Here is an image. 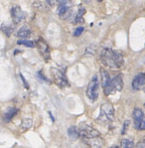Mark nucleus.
Instances as JSON below:
<instances>
[{"label":"nucleus","mask_w":145,"mask_h":148,"mask_svg":"<svg viewBox=\"0 0 145 148\" xmlns=\"http://www.w3.org/2000/svg\"><path fill=\"white\" fill-rule=\"evenodd\" d=\"M101 61L105 67L113 70L120 69L123 66L124 60L120 52L114 51L109 48H105L101 53Z\"/></svg>","instance_id":"obj_1"},{"label":"nucleus","mask_w":145,"mask_h":148,"mask_svg":"<svg viewBox=\"0 0 145 148\" xmlns=\"http://www.w3.org/2000/svg\"><path fill=\"white\" fill-rule=\"evenodd\" d=\"M144 108H145V102H144Z\"/></svg>","instance_id":"obj_29"},{"label":"nucleus","mask_w":145,"mask_h":148,"mask_svg":"<svg viewBox=\"0 0 145 148\" xmlns=\"http://www.w3.org/2000/svg\"><path fill=\"white\" fill-rule=\"evenodd\" d=\"M36 46H37L38 51H39L41 56L43 57V59L45 61H47V62L50 61V59H51V51H50V47L47 44L46 41L40 37L36 42Z\"/></svg>","instance_id":"obj_7"},{"label":"nucleus","mask_w":145,"mask_h":148,"mask_svg":"<svg viewBox=\"0 0 145 148\" xmlns=\"http://www.w3.org/2000/svg\"><path fill=\"white\" fill-rule=\"evenodd\" d=\"M83 27H81V26L78 27L74 32V36L75 37H79V36H81V34H83Z\"/></svg>","instance_id":"obj_20"},{"label":"nucleus","mask_w":145,"mask_h":148,"mask_svg":"<svg viewBox=\"0 0 145 148\" xmlns=\"http://www.w3.org/2000/svg\"><path fill=\"white\" fill-rule=\"evenodd\" d=\"M85 13V9L83 7V6H80L79 7V11H78V14L76 15V17H75V22L76 23H83V14Z\"/></svg>","instance_id":"obj_15"},{"label":"nucleus","mask_w":145,"mask_h":148,"mask_svg":"<svg viewBox=\"0 0 145 148\" xmlns=\"http://www.w3.org/2000/svg\"><path fill=\"white\" fill-rule=\"evenodd\" d=\"M109 148H119L118 146H111V147H109Z\"/></svg>","instance_id":"obj_27"},{"label":"nucleus","mask_w":145,"mask_h":148,"mask_svg":"<svg viewBox=\"0 0 145 148\" xmlns=\"http://www.w3.org/2000/svg\"><path fill=\"white\" fill-rule=\"evenodd\" d=\"M101 86H103V88H105L107 86L108 84L110 83L111 78H110V76H109V74H108L107 71L105 70L103 68H101Z\"/></svg>","instance_id":"obj_13"},{"label":"nucleus","mask_w":145,"mask_h":148,"mask_svg":"<svg viewBox=\"0 0 145 148\" xmlns=\"http://www.w3.org/2000/svg\"><path fill=\"white\" fill-rule=\"evenodd\" d=\"M135 148H145V138L137 142L136 145H135Z\"/></svg>","instance_id":"obj_23"},{"label":"nucleus","mask_w":145,"mask_h":148,"mask_svg":"<svg viewBox=\"0 0 145 148\" xmlns=\"http://www.w3.org/2000/svg\"><path fill=\"white\" fill-rule=\"evenodd\" d=\"M134 146V142H133L131 139H123L121 140L120 143V148H133Z\"/></svg>","instance_id":"obj_16"},{"label":"nucleus","mask_w":145,"mask_h":148,"mask_svg":"<svg viewBox=\"0 0 145 148\" xmlns=\"http://www.w3.org/2000/svg\"><path fill=\"white\" fill-rule=\"evenodd\" d=\"M83 142L87 144L88 148H101L103 145V139L101 138V136L87 138V139H83Z\"/></svg>","instance_id":"obj_10"},{"label":"nucleus","mask_w":145,"mask_h":148,"mask_svg":"<svg viewBox=\"0 0 145 148\" xmlns=\"http://www.w3.org/2000/svg\"><path fill=\"white\" fill-rule=\"evenodd\" d=\"M97 1H98V2H101V1H103V0H97Z\"/></svg>","instance_id":"obj_28"},{"label":"nucleus","mask_w":145,"mask_h":148,"mask_svg":"<svg viewBox=\"0 0 145 148\" xmlns=\"http://www.w3.org/2000/svg\"><path fill=\"white\" fill-rule=\"evenodd\" d=\"M18 44L19 45H23V46H26V47H29V48H33L35 46L33 41H30V40H19L18 41Z\"/></svg>","instance_id":"obj_19"},{"label":"nucleus","mask_w":145,"mask_h":148,"mask_svg":"<svg viewBox=\"0 0 145 148\" xmlns=\"http://www.w3.org/2000/svg\"><path fill=\"white\" fill-rule=\"evenodd\" d=\"M2 31H3V33L5 34L6 36H10L11 34L13 33V31H14V28H13L11 25H7V26H5V25H3L2 26Z\"/></svg>","instance_id":"obj_18"},{"label":"nucleus","mask_w":145,"mask_h":148,"mask_svg":"<svg viewBox=\"0 0 145 148\" xmlns=\"http://www.w3.org/2000/svg\"><path fill=\"white\" fill-rule=\"evenodd\" d=\"M122 88H123V79H122V75L119 74L113 77L107 86L103 88V90H105V95H109L116 92H120Z\"/></svg>","instance_id":"obj_3"},{"label":"nucleus","mask_w":145,"mask_h":148,"mask_svg":"<svg viewBox=\"0 0 145 148\" xmlns=\"http://www.w3.org/2000/svg\"><path fill=\"white\" fill-rule=\"evenodd\" d=\"M46 2L49 6H51V7H54L55 5H57L56 0H46Z\"/></svg>","instance_id":"obj_24"},{"label":"nucleus","mask_w":145,"mask_h":148,"mask_svg":"<svg viewBox=\"0 0 145 148\" xmlns=\"http://www.w3.org/2000/svg\"><path fill=\"white\" fill-rule=\"evenodd\" d=\"M96 52V47H94V45H90L89 48H87V50H85V54L88 55H94V53Z\"/></svg>","instance_id":"obj_22"},{"label":"nucleus","mask_w":145,"mask_h":148,"mask_svg":"<svg viewBox=\"0 0 145 148\" xmlns=\"http://www.w3.org/2000/svg\"><path fill=\"white\" fill-rule=\"evenodd\" d=\"M144 90H145V88H144Z\"/></svg>","instance_id":"obj_31"},{"label":"nucleus","mask_w":145,"mask_h":148,"mask_svg":"<svg viewBox=\"0 0 145 148\" xmlns=\"http://www.w3.org/2000/svg\"><path fill=\"white\" fill-rule=\"evenodd\" d=\"M30 35H31L30 29L26 26H23L22 28H20L19 30L17 31V34H16L17 37L21 38V39H26V38L30 37Z\"/></svg>","instance_id":"obj_14"},{"label":"nucleus","mask_w":145,"mask_h":148,"mask_svg":"<svg viewBox=\"0 0 145 148\" xmlns=\"http://www.w3.org/2000/svg\"><path fill=\"white\" fill-rule=\"evenodd\" d=\"M11 17L15 24H19L26 19V13L21 9L20 6H13L11 9Z\"/></svg>","instance_id":"obj_8"},{"label":"nucleus","mask_w":145,"mask_h":148,"mask_svg":"<svg viewBox=\"0 0 145 148\" xmlns=\"http://www.w3.org/2000/svg\"><path fill=\"white\" fill-rule=\"evenodd\" d=\"M129 123H130V121H129V120H125V121H124L123 128H122V130H121V134H122V135H124V134L126 133V131H127V129H128V127H129Z\"/></svg>","instance_id":"obj_21"},{"label":"nucleus","mask_w":145,"mask_h":148,"mask_svg":"<svg viewBox=\"0 0 145 148\" xmlns=\"http://www.w3.org/2000/svg\"><path fill=\"white\" fill-rule=\"evenodd\" d=\"M68 135H69L70 139L72 140V141L78 140L79 138L81 137L80 129H79V127H77V126L69 127V129H68Z\"/></svg>","instance_id":"obj_12"},{"label":"nucleus","mask_w":145,"mask_h":148,"mask_svg":"<svg viewBox=\"0 0 145 148\" xmlns=\"http://www.w3.org/2000/svg\"><path fill=\"white\" fill-rule=\"evenodd\" d=\"M85 95H87L88 99L92 102L97 101L99 95V81L97 75H94V77L90 81V84L87 88Z\"/></svg>","instance_id":"obj_2"},{"label":"nucleus","mask_w":145,"mask_h":148,"mask_svg":"<svg viewBox=\"0 0 145 148\" xmlns=\"http://www.w3.org/2000/svg\"><path fill=\"white\" fill-rule=\"evenodd\" d=\"M17 112H18V108H9L7 110H6V112L3 114V121L5 122V123L10 122L11 120H12V118L17 114Z\"/></svg>","instance_id":"obj_11"},{"label":"nucleus","mask_w":145,"mask_h":148,"mask_svg":"<svg viewBox=\"0 0 145 148\" xmlns=\"http://www.w3.org/2000/svg\"><path fill=\"white\" fill-rule=\"evenodd\" d=\"M20 77H21V79H22V82H23V84H24V86H25V88H29V86H28V84H27V82H26V79H25V78L22 75H20Z\"/></svg>","instance_id":"obj_25"},{"label":"nucleus","mask_w":145,"mask_h":148,"mask_svg":"<svg viewBox=\"0 0 145 148\" xmlns=\"http://www.w3.org/2000/svg\"><path fill=\"white\" fill-rule=\"evenodd\" d=\"M32 123H33V121H32V119H31V118H24V119L22 120V123H21L22 129L27 130L28 128H30Z\"/></svg>","instance_id":"obj_17"},{"label":"nucleus","mask_w":145,"mask_h":148,"mask_svg":"<svg viewBox=\"0 0 145 148\" xmlns=\"http://www.w3.org/2000/svg\"><path fill=\"white\" fill-rule=\"evenodd\" d=\"M134 128L137 130H145V113L140 108H134L132 111Z\"/></svg>","instance_id":"obj_5"},{"label":"nucleus","mask_w":145,"mask_h":148,"mask_svg":"<svg viewBox=\"0 0 145 148\" xmlns=\"http://www.w3.org/2000/svg\"><path fill=\"white\" fill-rule=\"evenodd\" d=\"M52 76H53L54 82L58 85L60 88H66V86H69V82L66 77L65 73L60 69H57V68H53L52 69Z\"/></svg>","instance_id":"obj_6"},{"label":"nucleus","mask_w":145,"mask_h":148,"mask_svg":"<svg viewBox=\"0 0 145 148\" xmlns=\"http://www.w3.org/2000/svg\"><path fill=\"white\" fill-rule=\"evenodd\" d=\"M90 1H92V0H85V2H87V3H90Z\"/></svg>","instance_id":"obj_26"},{"label":"nucleus","mask_w":145,"mask_h":148,"mask_svg":"<svg viewBox=\"0 0 145 148\" xmlns=\"http://www.w3.org/2000/svg\"><path fill=\"white\" fill-rule=\"evenodd\" d=\"M144 64H145V61H144Z\"/></svg>","instance_id":"obj_30"},{"label":"nucleus","mask_w":145,"mask_h":148,"mask_svg":"<svg viewBox=\"0 0 145 148\" xmlns=\"http://www.w3.org/2000/svg\"><path fill=\"white\" fill-rule=\"evenodd\" d=\"M144 86H145V73H139L133 79L132 88L134 90H140Z\"/></svg>","instance_id":"obj_9"},{"label":"nucleus","mask_w":145,"mask_h":148,"mask_svg":"<svg viewBox=\"0 0 145 148\" xmlns=\"http://www.w3.org/2000/svg\"><path fill=\"white\" fill-rule=\"evenodd\" d=\"M114 119V108L109 102H105L101 106V113H99L98 120L103 122H110Z\"/></svg>","instance_id":"obj_4"}]
</instances>
